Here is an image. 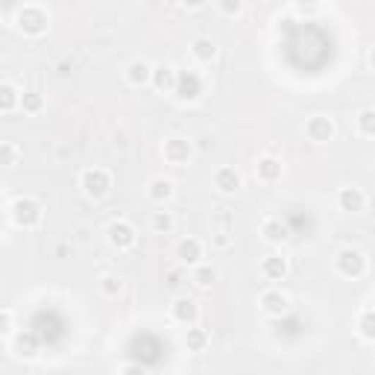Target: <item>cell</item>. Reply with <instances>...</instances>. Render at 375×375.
<instances>
[{
	"mask_svg": "<svg viewBox=\"0 0 375 375\" xmlns=\"http://www.w3.org/2000/svg\"><path fill=\"white\" fill-rule=\"evenodd\" d=\"M9 214H12V223L18 229H38L44 220V208L35 196H18L9 208Z\"/></svg>",
	"mask_w": 375,
	"mask_h": 375,
	"instance_id": "6da1fadb",
	"label": "cell"
},
{
	"mask_svg": "<svg viewBox=\"0 0 375 375\" xmlns=\"http://www.w3.org/2000/svg\"><path fill=\"white\" fill-rule=\"evenodd\" d=\"M80 188H83V194L88 196V200H103V196L112 194L114 179H112V173L106 167H85L80 173Z\"/></svg>",
	"mask_w": 375,
	"mask_h": 375,
	"instance_id": "7a4b0ae2",
	"label": "cell"
},
{
	"mask_svg": "<svg viewBox=\"0 0 375 375\" xmlns=\"http://www.w3.org/2000/svg\"><path fill=\"white\" fill-rule=\"evenodd\" d=\"M334 273L343 275V279H361L367 273V255L358 246H343L334 255Z\"/></svg>",
	"mask_w": 375,
	"mask_h": 375,
	"instance_id": "3957f363",
	"label": "cell"
},
{
	"mask_svg": "<svg viewBox=\"0 0 375 375\" xmlns=\"http://www.w3.org/2000/svg\"><path fill=\"white\" fill-rule=\"evenodd\" d=\"M15 27L18 32H24L27 38H38V35H44L47 27H50V18L42 6H24L21 12L15 15Z\"/></svg>",
	"mask_w": 375,
	"mask_h": 375,
	"instance_id": "277c9868",
	"label": "cell"
},
{
	"mask_svg": "<svg viewBox=\"0 0 375 375\" xmlns=\"http://www.w3.org/2000/svg\"><path fill=\"white\" fill-rule=\"evenodd\" d=\"M206 91V83L203 76L196 71H176V85H173V94L179 103H196Z\"/></svg>",
	"mask_w": 375,
	"mask_h": 375,
	"instance_id": "5b68a950",
	"label": "cell"
},
{
	"mask_svg": "<svg viewBox=\"0 0 375 375\" xmlns=\"http://www.w3.org/2000/svg\"><path fill=\"white\" fill-rule=\"evenodd\" d=\"M338 135V124L328 114H311L305 121V138L311 144H328Z\"/></svg>",
	"mask_w": 375,
	"mask_h": 375,
	"instance_id": "8992f818",
	"label": "cell"
},
{
	"mask_svg": "<svg viewBox=\"0 0 375 375\" xmlns=\"http://www.w3.org/2000/svg\"><path fill=\"white\" fill-rule=\"evenodd\" d=\"M106 241L117 249V252H129L138 244V232L129 220H112L106 226Z\"/></svg>",
	"mask_w": 375,
	"mask_h": 375,
	"instance_id": "52a82bcc",
	"label": "cell"
},
{
	"mask_svg": "<svg viewBox=\"0 0 375 375\" xmlns=\"http://www.w3.org/2000/svg\"><path fill=\"white\" fill-rule=\"evenodd\" d=\"M162 155H165V162H167V165H173V167H185V165L191 162V155H194V147H191L188 138L173 135V138H167V141H165Z\"/></svg>",
	"mask_w": 375,
	"mask_h": 375,
	"instance_id": "ba28073f",
	"label": "cell"
},
{
	"mask_svg": "<svg viewBox=\"0 0 375 375\" xmlns=\"http://www.w3.org/2000/svg\"><path fill=\"white\" fill-rule=\"evenodd\" d=\"M258 305H261V311L267 314V317H285V314L290 311V296L282 293V290H275V287H270V290L261 293Z\"/></svg>",
	"mask_w": 375,
	"mask_h": 375,
	"instance_id": "9c48e42d",
	"label": "cell"
},
{
	"mask_svg": "<svg viewBox=\"0 0 375 375\" xmlns=\"http://www.w3.org/2000/svg\"><path fill=\"white\" fill-rule=\"evenodd\" d=\"M173 252H176V258H179V264H185V267H194L206 258V246L200 238H182Z\"/></svg>",
	"mask_w": 375,
	"mask_h": 375,
	"instance_id": "30bf717a",
	"label": "cell"
},
{
	"mask_svg": "<svg viewBox=\"0 0 375 375\" xmlns=\"http://www.w3.org/2000/svg\"><path fill=\"white\" fill-rule=\"evenodd\" d=\"M255 176H258V182H264V185H275V182H282L285 165H282V159H275V155H261L258 165H255Z\"/></svg>",
	"mask_w": 375,
	"mask_h": 375,
	"instance_id": "8fae6325",
	"label": "cell"
},
{
	"mask_svg": "<svg viewBox=\"0 0 375 375\" xmlns=\"http://www.w3.org/2000/svg\"><path fill=\"white\" fill-rule=\"evenodd\" d=\"M338 208L346 211V214H364V208H367V194L361 188H355V185L340 188L338 191Z\"/></svg>",
	"mask_w": 375,
	"mask_h": 375,
	"instance_id": "7c38bea8",
	"label": "cell"
},
{
	"mask_svg": "<svg viewBox=\"0 0 375 375\" xmlns=\"http://www.w3.org/2000/svg\"><path fill=\"white\" fill-rule=\"evenodd\" d=\"M241 185H244V176L234 170L232 165H223V167H217L214 170V188L220 191V194H238L241 191Z\"/></svg>",
	"mask_w": 375,
	"mask_h": 375,
	"instance_id": "4fadbf2b",
	"label": "cell"
},
{
	"mask_svg": "<svg viewBox=\"0 0 375 375\" xmlns=\"http://www.w3.org/2000/svg\"><path fill=\"white\" fill-rule=\"evenodd\" d=\"M170 317L182 326H194L200 320V305L188 299V296H179V299H173V305H170Z\"/></svg>",
	"mask_w": 375,
	"mask_h": 375,
	"instance_id": "5bb4252c",
	"label": "cell"
},
{
	"mask_svg": "<svg viewBox=\"0 0 375 375\" xmlns=\"http://www.w3.org/2000/svg\"><path fill=\"white\" fill-rule=\"evenodd\" d=\"M124 76H126V83L132 88H144L153 80V65L147 62V59H132V62L126 65V71H124Z\"/></svg>",
	"mask_w": 375,
	"mask_h": 375,
	"instance_id": "9a60e30c",
	"label": "cell"
},
{
	"mask_svg": "<svg viewBox=\"0 0 375 375\" xmlns=\"http://www.w3.org/2000/svg\"><path fill=\"white\" fill-rule=\"evenodd\" d=\"M173 194H176V185H173V179H165V176H155V179H150V185H147V196L155 206L170 203Z\"/></svg>",
	"mask_w": 375,
	"mask_h": 375,
	"instance_id": "2e32d148",
	"label": "cell"
},
{
	"mask_svg": "<svg viewBox=\"0 0 375 375\" xmlns=\"http://www.w3.org/2000/svg\"><path fill=\"white\" fill-rule=\"evenodd\" d=\"M355 328H358V338L364 343H375V308L372 305H364L355 317Z\"/></svg>",
	"mask_w": 375,
	"mask_h": 375,
	"instance_id": "e0dca14e",
	"label": "cell"
},
{
	"mask_svg": "<svg viewBox=\"0 0 375 375\" xmlns=\"http://www.w3.org/2000/svg\"><path fill=\"white\" fill-rule=\"evenodd\" d=\"M287 273H290V264H287L285 255H267V258L261 261V275L270 282H282Z\"/></svg>",
	"mask_w": 375,
	"mask_h": 375,
	"instance_id": "ac0fdd59",
	"label": "cell"
},
{
	"mask_svg": "<svg viewBox=\"0 0 375 375\" xmlns=\"http://www.w3.org/2000/svg\"><path fill=\"white\" fill-rule=\"evenodd\" d=\"M261 238L273 246H282L287 241V226L279 220V217H267V220L261 223Z\"/></svg>",
	"mask_w": 375,
	"mask_h": 375,
	"instance_id": "d6986e66",
	"label": "cell"
},
{
	"mask_svg": "<svg viewBox=\"0 0 375 375\" xmlns=\"http://www.w3.org/2000/svg\"><path fill=\"white\" fill-rule=\"evenodd\" d=\"M191 56L200 65H208V62H214V59H217V44L211 42V38L200 35V38H194V42H191Z\"/></svg>",
	"mask_w": 375,
	"mask_h": 375,
	"instance_id": "ffe728a7",
	"label": "cell"
},
{
	"mask_svg": "<svg viewBox=\"0 0 375 375\" xmlns=\"http://www.w3.org/2000/svg\"><path fill=\"white\" fill-rule=\"evenodd\" d=\"M150 85H155L159 91H173V85H176V68L173 65H153Z\"/></svg>",
	"mask_w": 375,
	"mask_h": 375,
	"instance_id": "44dd1931",
	"label": "cell"
},
{
	"mask_svg": "<svg viewBox=\"0 0 375 375\" xmlns=\"http://www.w3.org/2000/svg\"><path fill=\"white\" fill-rule=\"evenodd\" d=\"M18 109H21L24 114H42L47 109V100H44V94H38V91H24L21 94V100H18Z\"/></svg>",
	"mask_w": 375,
	"mask_h": 375,
	"instance_id": "7402d4cb",
	"label": "cell"
},
{
	"mask_svg": "<svg viewBox=\"0 0 375 375\" xmlns=\"http://www.w3.org/2000/svg\"><path fill=\"white\" fill-rule=\"evenodd\" d=\"M355 132L361 138H375V109L372 106H367L355 114Z\"/></svg>",
	"mask_w": 375,
	"mask_h": 375,
	"instance_id": "603a6c76",
	"label": "cell"
},
{
	"mask_svg": "<svg viewBox=\"0 0 375 375\" xmlns=\"http://www.w3.org/2000/svg\"><path fill=\"white\" fill-rule=\"evenodd\" d=\"M191 282H194L196 287H211V285L217 282V270H214L211 264H206V261L194 264V267H191Z\"/></svg>",
	"mask_w": 375,
	"mask_h": 375,
	"instance_id": "cb8c5ba5",
	"label": "cell"
},
{
	"mask_svg": "<svg viewBox=\"0 0 375 375\" xmlns=\"http://www.w3.org/2000/svg\"><path fill=\"white\" fill-rule=\"evenodd\" d=\"M18 100H21V91H18L12 83H0V112H15Z\"/></svg>",
	"mask_w": 375,
	"mask_h": 375,
	"instance_id": "d4e9b609",
	"label": "cell"
},
{
	"mask_svg": "<svg viewBox=\"0 0 375 375\" xmlns=\"http://www.w3.org/2000/svg\"><path fill=\"white\" fill-rule=\"evenodd\" d=\"M185 346H188V352H203L208 346V331L206 328H196V323L188 326V331H185Z\"/></svg>",
	"mask_w": 375,
	"mask_h": 375,
	"instance_id": "484cf974",
	"label": "cell"
},
{
	"mask_svg": "<svg viewBox=\"0 0 375 375\" xmlns=\"http://www.w3.org/2000/svg\"><path fill=\"white\" fill-rule=\"evenodd\" d=\"M21 165V147L12 141H0V167H18Z\"/></svg>",
	"mask_w": 375,
	"mask_h": 375,
	"instance_id": "4316f807",
	"label": "cell"
},
{
	"mask_svg": "<svg viewBox=\"0 0 375 375\" xmlns=\"http://www.w3.org/2000/svg\"><path fill=\"white\" fill-rule=\"evenodd\" d=\"M150 229L155 234H170L176 229V220L170 211H153V220H150Z\"/></svg>",
	"mask_w": 375,
	"mask_h": 375,
	"instance_id": "83f0119b",
	"label": "cell"
},
{
	"mask_svg": "<svg viewBox=\"0 0 375 375\" xmlns=\"http://www.w3.org/2000/svg\"><path fill=\"white\" fill-rule=\"evenodd\" d=\"M100 290H103V296L114 299V296L124 293V282L117 279V275H112V273H103V275H100Z\"/></svg>",
	"mask_w": 375,
	"mask_h": 375,
	"instance_id": "f1b7e54d",
	"label": "cell"
},
{
	"mask_svg": "<svg viewBox=\"0 0 375 375\" xmlns=\"http://www.w3.org/2000/svg\"><path fill=\"white\" fill-rule=\"evenodd\" d=\"M293 6H296V12H299V15H305V18L320 15V9H323V4H320V0H293Z\"/></svg>",
	"mask_w": 375,
	"mask_h": 375,
	"instance_id": "f546056e",
	"label": "cell"
},
{
	"mask_svg": "<svg viewBox=\"0 0 375 375\" xmlns=\"http://www.w3.org/2000/svg\"><path fill=\"white\" fill-rule=\"evenodd\" d=\"M217 9H220L226 18H234V15H241L244 12V0H214Z\"/></svg>",
	"mask_w": 375,
	"mask_h": 375,
	"instance_id": "4dcf8cb0",
	"label": "cell"
},
{
	"mask_svg": "<svg viewBox=\"0 0 375 375\" xmlns=\"http://www.w3.org/2000/svg\"><path fill=\"white\" fill-rule=\"evenodd\" d=\"M12 331V311H0V338H4V334H9Z\"/></svg>",
	"mask_w": 375,
	"mask_h": 375,
	"instance_id": "1f68e13d",
	"label": "cell"
},
{
	"mask_svg": "<svg viewBox=\"0 0 375 375\" xmlns=\"http://www.w3.org/2000/svg\"><path fill=\"white\" fill-rule=\"evenodd\" d=\"M232 244V238H229V232H217L214 234V246H220V249H226Z\"/></svg>",
	"mask_w": 375,
	"mask_h": 375,
	"instance_id": "d6a6232c",
	"label": "cell"
},
{
	"mask_svg": "<svg viewBox=\"0 0 375 375\" xmlns=\"http://www.w3.org/2000/svg\"><path fill=\"white\" fill-rule=\"evenodd\" d=\"M179 4H182L185 9H200V6L206 4V0H179Z\"/></svg>",
	"mask_w": 375,
	"mask_h": 375,
	"instance_id": "836d02e7",
	"label": "cell"
},
{
	"mask_svg": "<svg viewBox=\"0 0 375 375\" xmlns=\"http://www.w3.org/2000/svg\"><path fill=\"white\" fill-rule=\"evenodd\" d=\"M167 279H170V285H173V287H176V285H182V282H179V273H170Z\"/></svg>",
	"mask_w": 375,
	"mask_h": 375,
	"instance_id": "e575fe53",
	"label": "cell"
},
{
	"mask_svg": "<svg viewBox=\"0 0 375 375\" xmlns=\"http://www.w3.org/2000/svg\"><path fill=\"white\" fill-rule=\"evenodd\" d=\"M320 4H334V0H320Z\"/></svg>",
	"mask_w": 375,
	"mask_h": 375,
	"instance_id": "d590c367",
	"label": "cell"
}]
</instances>
